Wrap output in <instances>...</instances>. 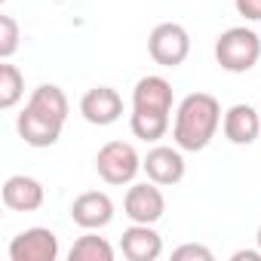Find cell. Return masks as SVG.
<instances>
[{
    "label": "cell",
    "mask_w": 261,
    "mask_h": 261,
    "mask_svg": "<svg viewBox=\"0 0 261 261\" xmlns=\"http://www.w3.org/2000/svg\"><path fill=\"white\" fill-rule=\"evenodd\" d=\"M95 172L101 181L120 188V185H133L136 175L142 172V157L129 142H108L95 154Z\"/></svg>",
    "instance_id": "obj_3"
},
{
    "label": "cell",
    "mask_w": 261,
    "mask_h": 261,
    "mask_svg": "<svg viewBox=\"0 0 261 261\" xmlns=\"http://www.w3.org/2000/svg\"><path fill=\"white\" fill-rule=\"evenodd\" d=\"M19 22L13 16H0V59H13V53L19 49Z\"/></svg>",
    "instance_id": "obj_19"
},
{
    "label": "cell",
    "mask_w": 261,
    "mask_h": 261,
    "mask_svg": "<svg viewBox=\"0 0 261 261\" xmlns=\"http://www.w3.org/2000/svg\"><path fill=\"white\" fill-rule=\"evenodd\" d=\"M142 169L148 172L151 181H157L160 188H169V185H178L185 178V157H181V148H166V145H157L145 154L142 160Z\"/></svg>",
    "instance_id": "obj_9"
},
{
    "label": "cell",
    "mask_w": 261,
    "mask_h": 261,
    "mask_svg": "<svg viewBox=\"0 0 261 261\" xmlns=\"http://www.w3.org/2000/svg\"><path fill=\"white\" fill-rule=\"evenodd\" d=\"M261 59V37L252 28H227L215 40V62L230 74H246Z\"/></svg>",
    "instance_id": "obj_2"
},
{
    "label": "cell",
    "mask_w": 261,
    "mask_h": 261,
    "mask_svg": "<svg viewBox=\"0 0 261 261\" xmlns=\"http://www.w3.org/2000/svg\"><path fill=\"white\" fill-rule=\"evenodd\" d=\"M129 129L142 142H160L169 129V114H154V111H133L129 114Z\"/></svg>",
    "instance_id": "obj_16"
},
{
    "label": "cell",
    "mask_w": 261,
    "mask_h": 261,
    "mask_svg": "<svg viewBox=\"0 0 261 261\" xmlns=\"http://www.w3.org/2000/svg\"><path fill=\"white\" fill-rule=\"evenodd\" d=\"M123 212L129 221H136V224H157L166 212V197L160 191L157 181H139L126 191L123 197Z\"/></svg>",
    "instance_id": "obj_5"
},
{
    "label": "cell",
    "mask_w": 261,
    "mask_h": 261,
    "mask_svg": "<svg viewBox=\"0 0 261 261\" xmlns=\"http://www.w3.org/2000/svg\"><path fill=\"white\" fill-rule=\"evenodd\" d=\"M261 258V249H243V252H233V261H258Z\"/></svg>",
    "instance_id": "obj_22"
},
{
    "label": "cell",
    "mask_w": 261,
    "mask_h": 261,
    "mask_svg": "<svg viewBox=\"0 0 261 261\" xmlns=\"http://www.w3.org/2000/svg\"><path fill=\"white\" fill-rule=\"evenodd\" d=\"M237 13L249 22H261V0H233Z\"/></svg>",
    "instance_id": "obj_21"
},
{
    "label": "cell",
    "mask_w": 261,
    "mask_h": 261,
    "mask_svg": "<svg viewBox=\"0 0 261 261\" xmlns=\"http://www.w3.org/2000/svg\"><path fill=\"white\" fill-rule=\"evenodd\" d=\"M255 243H258V249H261V224H258V233H255Z\"/></svg>",
    "instance_id": "obj_23"
},
{
    "label": "cell",
    "mask_w": 261,
    "mask_h": 261,
    "mask_svg": "<svg viewBox=\"0 0 261 261\" xmlns=\"http://www.w3.org/2000/svg\"><path fill=\"white\" fill-rule=\"evenodd\" d=\"M62 126H65V123H59V120H53V117H43V114H37V111L28 108V105H25V111L16 117L19 136H22V142L31 145V148H53V145L59 142V136H62Z\"/></svg>",
    "instance_id": "obj_10"
},
{
    "label": "cell",
    "mask_w": 261,
    "mask_h": 261,
    "mask_svg": "<svg viewBox=\"0 0 261 261\" xmlns=\"http://www.w3.org/2000/svg\"><path fill=\"white\" fill-rule=\"evenodd\" d=\"M221 126V105L209 92H191L178 101L175 111V126H172V139L181 151H203L215 139Z\"/></svg>",
    "instance_id": "obj_1"
},
{
    "label": "cell",
    "mask_w": 261,
    "mask_h": 261,
    "mask_svg": "<svg viewBox=\"0 0 261 261\" xmlns=\"http://www.w3.org/2000/svg\"><path fill=\"white\" fill-rule=\"evenodd\" d=\"M148 53L163 68H178L191 56V34L178 22H163L148 37Z\"/></svg>",
    "instance_id": "obj_4"
},
{
    "label": "cell",
    "mask_w": 261,
    "mask_h": 261,
    "mask_svg": "<svg viewBox=\"0 0 261 261\" xmlns=\"http://www.w3.org/2000/svg\"><path fill=\"white\" fill-rule=\"evenodd\" d=\"M71 218L83 230H101L114 221V200L105 191H86L71 203Z\"/></svg>",
    "instance_id": "obj_8"
},
{
    "label": "cell",
    "mask_w": 261,
    "mask_h": 261,
    "mask_svg": "<svg viewBox=\"0 0 261 261\" xmlns=\"http://www.w3.org/2000/svg\"><path fill=\"white\" fill-rule=\"evenodd\" d=\"M25 95V77L16 65H10V59L0 65V108L10 111L19 105V98Z\"/></svg>",
    "instance_id": "obj_18"
},
{
    "label": "cell",
    "mask_w": 261,
    "mask_h": 261,
    "mask_svg": "<svg viewBox=\"0 0 261 261\" xmlns=\"http://www.w3.org/2000/svg\"><path fill=\"white\" fill-rule=\"evenodd\" d=\"M221 129L230 145H252L261 136V111H255L252 105H233L224 111Z\"/></svg>",
    "instance_id": "obj_13"
},
{
    "label": "cell",
    "mask_w": 261,
    "mask_h": 261,
    "mask_svg": "<svg viewBox=\"0 0 261 261\" xmlns=\"http://www.w3.org/2000/svg\"><path fill=\"white\" fill-rule=\"evenodd\" d=\"M80 114L92 126H111L123 117V98L111 86H92L80 98Z\"/></svg>",
    "instance_id": "obj_7"
},
{
    "label": "cell",
    "mask_w": 261,
    "mask_h": 261,
    "mask_svg": "<svg viewBox=\"0 0 261 261\" xmlns=\"http://www.w3.org/2000/svg\"><path fill=\"white\" fill-rule=\"evenodd\" d=\"M172 258L175 261H188V258H200V261H212V249H206V246H200V243H185V246H178L175 252H172Z\"/></svg>",
    "instance_id": "obj_20"
},
{
    "label": "cell",
    "mask_w": 261,
    "mask_h": 261,
    "mask_svg": "<svg viewBox=\"0 0 261 261\" xmlns=\"http://www.w3.org/2000/svg\"><path fill=\"white\" fill-rule=\"evenodd\" d=\"M0 194H4V206L13 212H37L46 200L43 185L31 175H10Z\"/></svg>",
    "instance_id": "obj_12"
},
{
    "label": "cell",
    "mask_w": 261,
    "mask_h": 261,
    "mask_svg": "<svg viewBox=\"0 0 261 261\" xmlns=\"http://www.w3.org/2000/svg\"><path fill=\"white\" fill-rule=\"evenodd\" d=\"M59 237L49 227H28L10 240V261H56Z\"/></svg>",
    "instance_id": "obj_6"
},
{
    "label": "cell",
    "mask_w": 261,
    "mask_h": 261,
    "mask_svg": "<svg viewBox=\"0 0 261 261\" xmlns=\"http://www.w3.org/2000/svg\"><path fill=\"white\" fill-rule=\"evenodd\" d=\"M28 108H34L37 114L53 117V120H59V123L68 120V95H65L56 83H40V86L31 92Z\"/></svg>",
    "instance_id": "obj_15"
},
{
    "label": "cell",
    "mask_w": 261,
    "mask_h": 261,
    "mask_svg": "<svg viewBox=\"0 0 261 261\" xmlns=\"http://www.w3.org/2000/svg\"><path fill=\"white\" fill-rule=\"evenodd\" d=\"M120 249L129 261H157L163 255V240L154 224H129L120 237Z\"/></svg>",
    "instance_id": "obj_11"
},
{
    "label": "cell",
    "mask_w": 261,
    "mask_h": 261,
    "mask_svg": "<svg viewBox=\"0 0 261 261\" xmlns=\"http://www.w3.org/2000/svg\"><path fill=\"white\" fill-rule=\"evenodd\" d=\"M133 111H154V114H172V83L166 77L148 74L133 89Z\"/></svg>",
    "instance_id": "obj_14"
},
{
    "label": "cell",
    "mask_w": 261,
    "mask_h": 261,
    "mask_svg": "<svg viewBox=\"0 0 261 261\" xmlns=\"http://www.w3.org/2000/svg\"><path fill=\"white\" fill-rule=\"evenodd\" d=\"M68 258L71 261H114V249H111V243L105 237H98V233L89 230V233H83V237L74 240Z\"/></svg>",
    "instance_id": "obj_17"
}]
</instances>
